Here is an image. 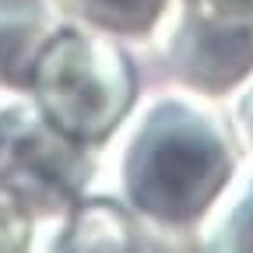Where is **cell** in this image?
Segmentation results:
<instances>
[{
    "instance_id": "cell-1",
    "label": "cell",
    "mask_w": 253,
    "mask_h": 253,
    "mask_svg": "<svg viewBox=\"0 0 253 253\" xmlns=\"http://www.w3.org/2000/svg\"><path fill=\"white\" fill-rule=\"evenodd\" d=\"M229 109L186 84L148 78L137 106L99 155L106 186L172 250H190L204 214L243 166Z\"/></svg>"
},
{
    "instance_id": "cell-2",
    "label": "cell",
    "mask_w": 253,
    "mask_h": 253,
    "mask_svg": "<svg viewBox=\"0 0 253 253\" xmlns=\"http://www.w3.org/2000/svg\"><path fill=\"white\" fill-rule=\"evenodd\" d=\"M148 78L141 49L67 18L36 56L25 99L63 137L102 155Z\"/></svg>"
},
{
    "instance_id": "cell-3",
    "label": "cell",
    "mask_w": 253,
    "mask_h": 253,
    "mask_svg": "<svg viewBox=\"0 0 253 253\" xmlns=\"http://www.w3.org/2000/svg\"><path fill=\"white\" fill-rule=\"evenodd\" d=\"M141 56L151 78L225 102L253 74V0H169Z\"/></svg>"
},
{
    "instance_id": "cell-4",
    "label": "cell",
    "mask_w": 253,
    "mask_h": 253,
    "mask_svg": "<svg viewBox=\"0 0 253 253\" xmlns=\"http://www.w3.org/2000/svg\"><path fill=\"white\" fill-rule=\"evenodd\" d=\"M99 176V151L63 137L25 95H0V194L53 221Z\"/></svg>"
},
{
    "instance_id": "cell-5",
    "label": "cell",
    "mask_w": 253,
    "mask_h": 253,
    "mask_svg": "<svg viewBox=\"0 0 253 253\" xmlns=\"http://www.w3.org/2000/svg\"><path fill=\"white\" fill-rule=\"evenodd\" d=\"M36 253H169V246L137 211L91 183L39 229Z\"/></svg>"
},
{
    "instance_id": "cell-6",
    "label": "cell",
    "mask_w": 253,
    "mask_h": 253,
    "mask_svg": "<svg viewBox=\"0 0 253 253\" xmlns=\"http://www.w3.org/2000/svg\"><path fill=\"white\" fill-rule=\"evenodd\" d=\"M63 21L56 0H0V95H25L36 56Z\"/></svg>"
},
{
    "instance_id": "cell-7",
    "label": "cell",
    "mask_w": 253,
    "mask_h": 253,
    "mask_svg": "<svg viewBox=\"0 0 253 253\" xmlns=\"http://www.w3.org/2000/svg\"><path fill=\"white\" fill-rule=\"evenodd\" d=\"M201 253H253V162L243 166L221 190L214 208L194 232V246Z\"/></svg>"
},
{
    "instance_id": "cell-8",
    "label": "cell",
    "mask_w": 253,
    "mask_h": 253,
    "mask_svg": "<svg viewBox=\"0 0 253 253\" xmlns=\"http://www.w3.org/2000/svg\"><path fill=\"white\" fill-rule=\"evenodd\" d=\"M56 4L71 21L99 28L113 39L130 42L134 49L148 46L169 11V0H56Z\"/></svg>"
},
{
    "instance_id": "cell-9",
    "label": "cell",
    "mask_w": 253,
    "mask_h": 253,
    "mask_svg": "<svg viewBox=\"0 0 253 253\" xmlns=\"http://www.w3.org/2000/svg\"><path fill=\"white\" fill-rule=\"evenodd\" d=\"M39 221L0 194V253H36Z\"/></svg>"
},
{
    "instance_id": "cell-10",
    "label": "cell",
    "mask_w": 253,
    "mask_h": 253,
    "mask_svg": "<svg viewBox=\"0 0 253 253\" xmlns=\"http://www.w3.org/2000/svg\"><path fill=\"white\" fill-rule=\"evenodd\" d=\"M225 109H229V120H232V130H236L243 155L253 162V74L225 99Z\"/></svg>"
}]
</instances>
